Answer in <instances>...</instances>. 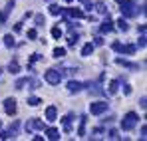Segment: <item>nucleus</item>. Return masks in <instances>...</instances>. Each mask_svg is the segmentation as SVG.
<instances>
[{"mask_svg": "<svg viewBox=\"0 0 147 141\" xmlns=\"http://www.w3.org/2000/svg\"><path fill=\"white\" fill-rule=\"evenodd\" d=\"M113 24H117V28H119L121 32H127V30H129V24H127V20H125L123 16L117 20V22H113Z\"/></svg>", "mask_w": 147, "mask_h": 141, "instance_id": "obj_16", "label": "nucleus"}, {"mask_svg": "<svg viewBox=\"0 0 147 141\" xmlns=\"http://www.w3.org/2000/svg\"><path fill=\"white\" fill-rule=\"evenodd\" d=\"M40 58H42V56H40V54H32V58H30V62H38V60H40Z\"/></svg>", "mask_w": 147, "mask_h": 141, "instance_id": "obj_35", "label": "nucleus"}, {"mask_svg": "<svg viewBox=\"0 0 147 141\" xmlns=\"http://www.w3.org/2000/svg\"><path fill=\"white\" fill-rule=\"evenodd\" d=\"M0 125H2V123H0Z\"/></svg>", "mask_w": 147, "mask_h": 141, "instance_id": "obj_42", "label": "nucleus"}, {"mask_svg": "<svg viewBox=\"0 0 147 141\" xmlns=\"http://www.w3.org/2000/svg\"><path fill=\"white\" fill-rule=\"evenodd\" d=\"M36 24H38V26L44 24V16H42V14H36Z\"/></svg>", "mask_w": 147, "mask_h": 141, "instance_id": "obj_32", "label": "nucleus"}, {"mask_svg": "<svg viewBox=\"0 0 147 141\" xmlns=\"http://www.w3.org/2000/svg\"><path fill=\"white\" fill-rule=\"evenodd\" d=\"M12 8H14V2H8V4H6V14L12 12Z\"/></svg>", "mask_w": 147, "mask_h": 141, "instance_id": "obj_34", "label": "nucleus"}, {"mask_svg": "<svg viewBox=\"0 0 147 141\" xmlns=\"http://www.w3.org/2000/svg\"><path fill=\"white\" fill-rule=\"evenodd\" d=\"M26 80H28V78H20V80L16 82V90H22V88H24V86H26Z\"/></svg>", "mask_w": 147, "mask_h": 141, "instance_id": "obj_27", "label": "nucleus"}, {"mask_svg": "<svg viewBox=\"0 0 147 141\" xmlns=\"http://www.w3.org/2000/svg\"><path fill=\"white\" fill-rule=\"evenodd\" d=\"M76 42H78V34H70V40H68V44H70V46H74Z\"/></svg>", "mask_w": 147, "mask_h": 141, "instance_id": "obj_30", "label": "nucleus"}, {"mask_svg": "<svg viewBox=\"0 0 147 141\" xmlns=\"http://www.w3.org/2000/svg\"><path fill=\"white\" fill-rule=\"evenodd\" d=\"M32 129H44V121H42V119H38V117L30 119V121L26 123V131L30 133Z\"/></svg>", "mask_w": 147, "mask_h": 141, "instance_id": "obj_7", "label": "nucleus"}, {"mask_svg": "<svg viewBox=\"0 0 147 141\" xmlns=\"http://www.w3.org/2000/svg\"><path fill=\"white\" fill-rule=\"evenodd\" d=\"M94 44H92V42H88V44H86V46L82 48V56H84V58H88V56H92V52H94Z\"/></svg>", "mask_w": 147, "mask_h": 141, "instance_id": "obj_14", "label": "nucleus"}, {"mask_svg": "<svg viewBox=\"0 0 147 141\" xmlns=\"http://www.w3.org/2000/svg\"><path fill=\"white\" fill-rule=\"evenodd\" d=\"M139 46L145 48V34H141V38H139Z\"/></svg>", "mask_w": 147, "mask_h": 141, "instance_id": "obj_36", "label": "nucleus"}, {"mask_svg": "<svg viewBox=\"0 0 147 141\" xmlns=\"http://www.w3.org/2000/svg\"><path fill=\"white\" fill-rule=\"evenodd\" d=\"M60 10H62V8H60L58 4H50V14H52V16H58Z\"/></svg>", "mask_w": 147, "mask_h": 141, "instance_id": "obj_23", "label": "nucleus"}, {"mask_svg": "<svg viewBox=\"0 0 147 141\" xmlns=\"http://www.w3.org/2000/svg\"><path fill=\"white\" fill-rule=\"evenodd\" d=\"M107 137H109V139H119V133H117V129H109Z\"/></svg>", "mask_w": 147, "mask_h": 141, "instance_id": "obj_26", "label": "nucleus"}, {"mask_svg": "<svg viewBox=\"0 0 147 141\" xmlns=\"http://www.w3.org/2000/svg\"><path fill=\"white\" fill-rule=\"evenodd\" d=\"M96 10H98L99 14H107V6H105L103 2H98V4H96Z\"/></svg>", "mask_w": 147, "mask_h": 141, "instance_id": "obj_22", "label": "nucleus"}, {"mask_svg": "<svg viewBox=\"0 0 147 141\" xmlns=\"http://www.w3.org/2000/svg\"><path fill=\"white\" fill-rule=\"evenodd\" d=\"M137 121H139V115L135 113V111H129V113H125L121 119V129L123 131H131L135 125H137Z\"/></svg>", "mask_w": 147, "mask_h": 141, "instance_id": "obj_1", "label": "nucleus"}, {"mask_svg": "<svg viewBox=\"0 0 147 141\" xmlns=\"http://www.w3.org/2000/svg\"><path fill=\"white\" fill-rule=\"evenodd\" d=\"M40 103H42V99H40V97H36V95H30V97H28V105H32V107H38Z\"/></svg>", "mask_w": 147, "mask_h": 141, "instance_id": "obj_19", "label": "nucleus"}, {"mask_svg": "<svg viewBox=\"0 0 147 141\" xmlns=\"http://www.w3.org/2000/svg\"><path fill=\"white\" fill-rule=\"evenodd\" d=\"M4 46L6 48L14 46V36H12V34H6V36H4Z\"/></svg>", "mask_w": 147, "mask_h": 141, "instance_id": "obj_21", "label": "nucleus"}, {"mask_svg": "<svg viewBox=\"0 0 147 141\" xmlns=\"http://www.w3.org/2000/svg\"><path fill=\"white\" fill-rule=\"evenodd\" d=\"M123 94H125V95L131 94V86H129V84H125V86H123Z\"/></svg>", "mask_w": 147, "mask_h": 141, "instance_id": "obj_33", "label": "nucleus"}, {"mask_svg": "<svg viewBox=\"0 0 147 141\" xmlns=\"http://www.w3.org/2000/svg\"><path fill=\"white\" fill-rule=\"evenodd\" d=\"M46 135H48L50 141H58L60 139V131H58L56 127H48V129H46Z\"/></svg>", "mask_w": 147, "mask_h": 141, "instance_id": "obj_12", "label": "nucleus"}, {"mask_svg": "<svg viewBox=\"0 0 147 141\" xmlns=\"http://www.w3.org/2000/svg\"><path fill=\"white\" fill-rule=\"evenodd\" d=\"M0 74H2V68H0Z\"/></svg>", "mask_w": 147, "mask_h": 141, "instance_id": "obj_41", "label": "nucleus"}, {"mask_svg": "<svg viewBox=\"0 0 147 141\" xmlns=\"http://www.w3.org/2000/svg\"><path fill=\"white\" fill-rule=\"evenodd\" d=\"M141 107H143V109H145V107H147V97H145V95L141 97Z\"/></svg>", "mask_w": 147, "mask_h": 141, "instance_id": "obj_39", "label": "nucleus"}, {"mask_svg": "<svg viewBox=\"0 0 147 141\" xmlns=\"http://www.w3.org/2000/svg\"><path fill=\"white\" fill-rule=\"evenodd\" d=\"M54 58H58V60H62L64 56H66V48H54Z\"/></svg>", "mask_w": 147, "mask_h": 141, "instance_id": "obj_18", "label": "nucleus"}, {"mask_svg": "<svg viewBox=\"0 0 147 141\" xmlns=\"http://www.w3.org/2000/svg\"><path fill=\"white\" fill-rule=\"evenodd\" d=\"M111 48H113L115 52H119V48H121V44H119V42H113V44H111Z\"/></svg>", "mask_w": 147, "mask_h": 141, "instance_id": "obj_37", "label": "nucleus"}, {"mask_svg": "<svg viewBox=\"0 0 147 141\" xmlns=\"http://www.w3.org/2000/svg\"><path fill=\"white\" fill-rule=\"evenodd\" d=\"M66 2H68V4H72V2H74V0H66Z\"/></svg>", "mask_w": 147, "mask_h": 141, "instance_id": "obj_40", "label": "nucleus"}, {"mask_svg": "<svg viewBox=\"0 0 147 141\" xmlns=\"http://www.w3.org/2000/svg\"><path fill=\"white\" fill-rule=\"evenodd\" d=\"M119 10H121L123 16H127V18H131V16H135L137 14V4L133 2V0H121L119 2Z\"/></svg>", "mask_w": 147, "mask_h": 141, "instance_id": "obj_2", "label": "nucleus"}, {"mask_svg": "<svg viewBox=\"0 0 147 141\" xmlns=\"http://www.w3.org/2000/svg\"><path fill=\"white\" fill-rule=\"evenodd\" d=\"M8 72H10V74H18V72H20V64H18L16 60H12V62L8 64Z\"/></svg>", "mask_w": 147, "mask_h": 141, "instance_id": "obj_17", "label": "nucleus"}, {"mask_svg": "<svg viewBox=\"0 0 147 141\" xmlns=\"http://www.w3.org/2000/svg\"><path fill=\"white\" fill-rule=\"evenodd\" d=\"M117 90H119V82H117V80H111V82H109V90H107L109 95H115Z\"/></svg>", "mask_w": 147, "mask_h": 141, "instance_id": "obj_15", "label": "nucleus"}, {"mask_svg": "<svg viewBox=\"0 0 147 141\" xmlns=\"http://www.w3.org/2000/svg\"><path fill=\"white\" fill-rule=\"evenodd\" d=\"M4 111H6L8 115H16L18 107H16V99H14V97H6V99H4Z\"/></svg>", "mask_w": 147, "mask_h": 141, "instance_id": "obj_5", "label": "nucleus"}, {"mask_svg": "<svg viewBox=\"0 0 147 141\" xmlns=\"http://www.w3.org/2000/svg\"><path fill=\"white\" fill-rule=\"evenodd\" d=\"M44 80L48 82L50 86H58V84L62 82V72H58V70H48L46 74H44Z\"/></svg>", "mask_w": 147, "mask_h": 141, "instance_id": "obj_3", "label": "nucleus"}, {"mask_svg": "<svg viewBox=\"0 0 147 141\" xmlns=\"http://www.w3.org/2000/svg\"><path fill=\"white\" fill-rule=\"evenodd\" d=\"M99 30H101V34H107V32H113V20L107 16L103 22H101V26H99Z\"/></svg>", "mask_w": 147, "mask_h": 141, "instance_id": "obj_8", "label": "nucleus"}, {"mask_svg": "<svg viewBox=\"0 0 147 141\" xmlns=\"http://www.w3.org/2000/svg\"><path fill=\"white\" fill-rule=\"evenodd\" d=\"M28 38H30V40H36V38H38V32H36L34 28H32V30H28Z\"/></svg>", "mask_w": 147, "mask_h": 141, "instance_id": "obj_28", "label": "nucleus"}, {"mask_svg": "<svg viewBox=\"0 0 147 141\" xmlns=\"http://www.w3.org/2000/svg\"><path fill=\"white\" fill-rule=\"evenodd\" d=\"M145 137H147V127L143 125V127H141V139H145Z\"/></svg>", "mask_w": 147, "mask_h": 141, "instance_id": "obj_38", "label": "nucleus"}, {"mask_svg": "<svg viewBox=\"0 0 147 141\" xmlns=\"http://www.w3.org/2000/svg\"><path fill=\"white\" fill-rule=\"evenodd\" d=\"M58 119V109L56 105H48L46 107V121H56Z\"/></svg>", "mask_w": 147, "mask_h": 141, "instance_id": "obj_9", "label": "nucleus"}, {"mask_svg": "<svg viewBox=\"0 0 147 141\" xmlns=\"http://www.w3.org/2000/svg\"><path fill=\"white\" fill-rule=\"evenodd\" d=\"M103 111H107V103L105 101H94V103H90V113L92 115H101Z\"/></svg>", "mask_w": 147, "mask_h": 141, "instance_id": "obj_4", "label": "nucleus"}, {"mask_svg": "<svg viewBox=\"0 0 147 141\" xmlns=\"http://www.w3.org/2000/svg\"><path fill=\"white\" fill-rule=\"evenodd\" d=\"M52 36H54L56 40H58V38H62V30H60L58 26H54V28H52Z\"/></svg>", "mask_w": 147, "mask_h": 141, "instance_id": "obj_25", "label": "nucleus"}, {"mask_svg": "<svg viewBox=\"0 0 147 141\" xmlns=\"http://www.w3.org/2000/svg\"><path fill=\"white\" fill-rule=\"evenodd\" d=\"M119 52H121V54H127V56H131V54H135V46H133V44H123V46L119 48Z\"/></svg>", "mask_w": 147, "mask_h": 141, "instance_id": "obj_13", "label": "nucleus"}, {"mask_svg": "<svg viewBox=\"0 0 147 141\" xmlns=\"http://www.w3.org/2000/svg\"><path fill=\"white\" fill-rule=\"evenodd\" d=\"M10 137H12L10 131H0V139H10Z\"/></svg>", "mask_w": 147, "mask_h": 141, "instance_id": "obj_31", "label": "nucleus"}, {"mask_svg": "<svg viewBox=\"0 0 147 141\" xmlns=\"http://www.w3.org/2000/svg\"><path fill=\"white\" fill-rule=\"evenodd\" d=\"M82 90H84V84H80V82H76V80L68 82V92H70V94H78V92H82Z\"/></svg>", "mask_w": 147, "mask_h": 141, "instance_id": "obj_10", "label": "nucleus"}, {"mask_svg": "<svg viewBox=\"0 0 147 141\" xmlns=\"http://www.w3.org/2000/svg\"><path fill=\"white\" fill-rule=\"evenodd\" d=\"M115 64H117V66H123V68H129V70H137V68H139L137 64H133V62H129V60H123V58H117Z\"/></svg>", "mask_w": 147, "mask_h": 141, "instance_id": "obj_11", "label": "nucleus"}, {"mask_svg": "<svg viewBox=\"0 0 147 141\" xmlns=\"http://www.w3.org/2000/svg\"><path fill=\"white\" fill-rule=\"evenodd\" d=\"M60 14H64L68 18H84V12L80 8H64V10H60Z\"/></svg>", "mask_w": 147, "mask_h": 141, "instance_id": "obj_6", "label": "nucleus"}, {"mask_svg": "<svg viewBox=\"0 0 147 141\" xmlns=\"http://www.w3.org/2000/svg\"><path fill=\"white\" fill-rule=\"evenodd\" d=\"M94 46H103V38L101 36H96L94 38Z\"/></svg>", "mask_w": 147, "mask_h": 141, "instance_id": "obj_29", "label": "nucleus"}, {"mask_svg": "<svg viewBox=\"0 0 147 141\" xmlns=\"http://www.w3.org/2000/svg\"><path fill=\"white\" fill-rule=\"evenodd\" d=\"M78 135H86V117H82V123H80V129H78Z\"/></svg>", "mask_w": 147, "mask_h": 141, "instance_id": "obj_24", "label": "nucleus"}, {"mask_svg": "<svg viewBox=\"0 0 147 141\" xmlns=\"http://www.w3.org/2000/svg\"><path fill=\"white\" fill-rule=\"evenodd\" d=\"M72 119H74V115H72V113L64 117V129H66V131H70V129H72Z\"/></svg>", "mask_w": 147, "mask_h": 141, "instance_id": "obj_20", "label": "nucleus"}]
</instances>
